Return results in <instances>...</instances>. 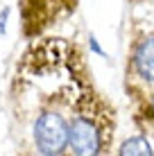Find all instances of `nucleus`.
Instances as JSON below:
<instances>
[{
  "label": "nucleus",
  "mask_w": 154,
  "mask_h": 156,
  "mask_svg": "<svg viewBox=\"0 0 154 156\" xmlns=\"http://www.w3.org/2000/svg\"><path fill=\"white\" fill-rule=\"evenodd\" d=\"M70 149L75 154H100L104 147V131L93 111H82L70 120Z\"/></svg>",
  "instance_id": "obj_2"
},
{
  "label": "nucleus",
  "mask_w": 154,
  "mask_h": 156,
  "mask_svg": "<svg viewBox=\"0 0 154 156\" xmlns=\"http://www.w3.org/2000/svg\"><path fill=\"white\" fill-rule=\"evenodd\" d=\"M134 70L138 73V77L154 82V39H145L136 45L134 50Z\"/></svg>",
  "instance_id": "obj_3"
},
{
  "label": "nucleus",
  "mask_w": 154,
  "mask_h": 156,
  "mask_svg": "<svg viewBox=\"0 0 154 156\" xmlns=\"http://www.w3.org/2000/svg\"><path fill=\"white\" fill-rule=\"evenodd\" d=\"M70 140V125L57 111H43L34 120V143L41 154H61Z\"/></svg>",
  "instance_id": "obj_1"
},
{
  "label": "nucleus",
  "mask_w": 154,
  "mask_h": 156,
  "mask_svg": "<svg viewBox=\"0 0 154 156\" xmlns=\"http://www.w3.org/2000/svg\"><path fill=\"white\" fill-rule=\"evenodd\" d=\"M91 50H95V52H98V55H104V52H102V48L98 45V41H95L93 36H91Z\"/></svg>",
  "instance_id": "obj_6"
},
{
  "label": "nucleus",
  "mask_w": 154,
  "mask_h": 156,
  "mask_svg": "<svg viewBox=\"0 0 154 156\" xmlns=\"http://www.w3.org/2000/svg\"><path fill=\"white\" fill-rule=\"evenodd\" d=\"M120 154H152V147L145 138L136 136V138H129V140L123 143L120 147Z\"/></svg>",
  "instance_id": "obj_4"
},
{
  "label": "nucleus",
  "mask_w": 154,
  "mask_h": 156,
  "mask_svg": "<svg viewBox=\"0 0 154 156\" xmlns=\"http://www.w3.org/2000/svg\"><path fill=\"white\" fill-rule=\"evenodd\" d=\"M147 115H150V120L154 122V98L150 100V104H147Z\"/></svg>",
  "instance_id": "obj_5"
}]
</instances>
